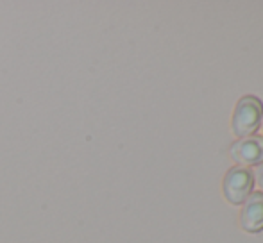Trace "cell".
<instances>
[{"label":"cell","mask_w":263,"mask_h":243,"mask_svg":"<svg viewBox=\"0 0 263 243\" xmlns=\"http://www.w3.org/2000/svg\"><path fill=\"white\" fill-rule=\"evenodd\" d=\"M263 115V104L254 95H246L236 102L235 113L231 118V129L236 138H249L260 127Z\"/></svg>","instance_id":"1"},{"label":"cell","mask_w":263,"mask_h":243,"mask_svg":"<svg viewBox=\"0 0 263 243\" xmlns=\"http://www.w3.org/2000/svg\"><path fill=\"white\" fill-rule=\"evenodd\" d=\"M254 186V175L249 168L243 167H233L228 170L224 181H222V191L224 197L229 204H243L251 193H253Z\"/></svg>","instance_id":"2"},{"label":"cell","mask_w":263,"mask_h":243,"mask_svg":"<svg viewBox=\"0 0 263 243\" xmlns=\"http://www.w3.org/2000/svg\"><path fill=\"white\" fill-rule=\"evenodd\" d=\"M231 159L243 168L256 167L263 163V138L261 136H249L235 141L229 149Z\"/></svg>","instance_id":"3"},{"label":"cell","mask_w":263,"mask_h":243,"mask_svg":"<svg viewBox=\"0 0 263 243\" xmlns=\"http://www.w3.org/2000/svg\"><path fill=\"white\" fill-rule=\"evenodd\" d=\"M240 226L247 233H260L263 231V193L253 191L243 202L240 211Z\"/></svg>","instance_id":"4"},{"label":"cell","mask_w":263,"mask_h":243,"mask_svg":"<svg viewBox=\"0 0 263 243\" xmlns=\"http://www.w3.org/2000/svg\"><path fill=\"white\" fill-rule=\"evenodd\" d=\"M254 183H256L258 188H260V193H263V163L258 167L256 174H254Z\"/></svg>","instance_id":"5"},{"label":"cell","mask_w":263,"mask_h":243,"mask_svg":"<svg viewBox=\"0 0 263 243\" xmlns=\"http://www.w3.org/2000/svg\"><path fill=\"white\" fill-rule=\"evenodd\" d=\"M260 124H261V132H263V115H261V121H260Z\"/></svg>","instance_id":"6"}]
</instances>
